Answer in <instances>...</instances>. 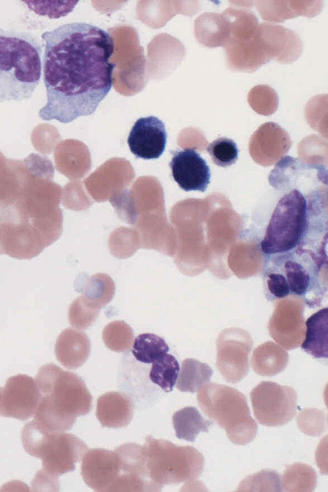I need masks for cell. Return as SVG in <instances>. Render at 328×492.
Listing matches in <instances>:
<instances>
[{"label":"cell","instance_id":"obj_37","mask_svg":"<svg viewBox=\"0 0 328 492\" xmlns=\"http://www.w3.org/2000/svg\"><path fill=\"white\" fill-rule=\"evenodd\" d=\"M315 459L320 473L328 475V435L320 440L315 450Z\"/></svg>","mask_w":328,"mask_h":492},{"label":"cell","instance_id":"obj_22","mask_svg":"<svg viewBox=\"0 0 328 492\" xmlns=\"http://www.w3.org/2000/svg\"><path fill=\"white\" fill-rule=\"evenodd\" d=\"M288 361L287 353L271 342L259 346L254 351L252 366L261 375L272 376L282 371Z\"/></svg>","mask_w":328,"mask_h":492},{"label":"cell","instance_id":"obj_20","mask_svg":"<svg viewBox=\"0 0 328 492\" xmlns=\"http://www.w3.org/2000/svg\"><path fill=\"white\" fill-rule=\"evenodd\" d=\"M322 6L321 1H282L268 3L261 13L264 19L284 22L300 15L313 17L321 12Z\"/></svg>","mask_w":328,"mask_h":492},{"label":"cell","instance_id":"obj_12","mask_svg":"<svg viewBox=\"0 0 328 492\" xmlns=\"http://www.w3.org/2000/svg\"><path fill=\"white\" fill-rule=\"evenodd\" d=\"M81 473L85 483L95 491H109L120 473L117 453L103 448L88 450L84 454Z\"/></svg>","mask_w":328,"mask_h":492},{"label":"cell","instance_id":"obj_14","mask_svg":"<svg viewBox=\"0 0 328 492\" xmlns=\"http://www.w3.org/2000/svg\"><path fill=\"white\" fill-rule=\"evenodd\" d=\"M167 142L164 123L154 116L140 117L134 123L127 143L131 153L142 159H155L163 153Z\"/></svg>","mask_w":328,"mask_h":492},{"label":"cell","instance_id":"obj_35","mask_svg":"<svg viewBox=\"0 0 328 492\" xmlns=\"http://www.w3.org/2000/svg\"><path fill=\"white\" fill-rule=\"evenodd\" d=\"M253 106L259 113L270 115L274 113L278 105V98L273 89L268 86L256 87L252 93Z\"/></svg>","mask_w":328,"mask_h":492},{"label":"cell","instance_id":"obj_16","mask_svg":"<svg viewBox=\"0 0 328 492\" xmlns=\"http://www.w3.org/2000/svg\"><path fill=\"white\" fill-rule=\"evenodd\" d=\"M259 29L271 58L281 63H291L301 56L302 42L294 31L269 24H262Z\"/></svg>","mask_w":328,"mask_h":492},{"label":"cell","instance_id":"obj_5","mask_svg":"<svg viewBox=\"0 0 328 492\" xmlns=\"http://www.w3.org/2000/svg\"><path fill=\"white\" fill-rule=\"evenodd\" d=\"M143 447L148 475L161 488L195 481L203 471L204 458L193 447L178 446L151 436H146Z\"/></svg>","mask_w":328,"mask_h":492},{"label":"cell","instance_id":"obj_34","mask_svg":"<svg viewBox=\"0 0 328 492\" xmlns=\"http://www.w3.org/2000/svg\"><path fill=\"white\" fill-rule=\"evenodd\" d=\"M99 311L87 307L79 297L70 305L69 321L71 325L79 329H85L97 319Z\"/></svg>","mask_w":328,"mask_h":492},{"label":"cell","instance_id":"obj_9","mask_svg":"<svg viewBox=\"0 0 328 492\" xmlns=\"http://www.w3.org/2000/svg\"><path fill=\"white\" fill-rule=\"evenodd\" d=\"M250 398L254 416L263 425H284L295 415L297 393L290 386L262 382L252 390Z\"/></svg>","mask_w":328,"mask_h":492},{"label":"cell","instance_id":"obj_1","mask_svg":"<svg viewBox=\"0 0 328 492\" xmlns=\"http://www.w3.org/2000/svg\"><path fill=\"white\" fill-rule=\"evenodd\" d=\"M41 38L47 103L39 117L66 124L95 113L113 86V38L85 22L60 25Z\"/></svg>","mask_w":328,"mask_h":492},{"label":"cell","instance_id":"obj_25","mask_svg":"<svg viewBox=\"0 0 328 492\" xmlns=\"http://www.w3.org/2000/svg\"><path fill=\"white\" fill-rule=\"evenodd\" d=\"M169 351L165 341L154 334H139L133 341L131 353L139 362L150 364Z\"/></svg>","mask_w":328,"mask_h":492},{"label":"cell","instance_id":"obj_7","mask_svg":"<svg viewBox=\"0 0 328 492\" xmlns=\"http://www.w3.org/2000/svg\"><path fill=\"white\" fill-rule=\"evenodd\" d=\"M270 256L264 262L263 272L264 294L268 300L304 298L320 285L313 266L284 253Z\"/></svg>","mask_w":328,"mask_h":492},{"label":"cell","instance_id":"obj_27","mask_svg":"<svg viewBox=\"0 0 328 492\" xmlns=\"http://www.w3.org/2000/svg\"><path fill=\"white\" fill-rule=\"evenodd\" d=\"M179 371L178 361L167 353L151 363L149 377L165 392H170L177 381Z\"/></svg>","mask_w":328,"mask_h":492},{"label":"cell","instance_id":"obj_30","mask_svg":"<svg viewBox=\"0 0 328 492\" xmlns=\"http://www.w3.org/2000/svg\"><path fill=\"white\" fill-rule=\"evenodd\" d=\"M103 340L110 350L123 352L128 351L133 341L131 329L126 323L115 321L108 325L103 331Z\"/></svg>","mask_w":328,"mask_h":492},{"label":"cell","instance_id":"obj_10","mask_svg":"<svg viewBox=\"0 0 328 492\" xmlns=\"http://www.w3.org/2000/svg\"><path fill=\"white\" fill-rule=\"evenodd\" d=\"M216 344L218 370L229 383L242 380L249 371L252 347L250 335L238 327L225 329L218 336Z\"/></svg>","mask_w":328,"mask_h":492},{"label":"cell","instance_id":"obj_32","mask_svg":"<svg viewBox=\"0 0 328 492\" xmlns=\"http://www.w3.org/2000/svg\"><path fill=\"white\" fill-rule=\"evenodd\" d=\"M206 151L213 162L222 167L234 164L238 157L236 144L227 138H217L208 145Z\"/></svg>","mask_w":328,"mask_h":492},{"label":"cell","instance_id":"obj_23","mask_svg":"<svg viewBox=\"0 0 328 492\" xmlns=\"http://www.w3.org/2000/svg\"><path fill=\"white\" fill-rule=\"evenodd\" d=\"M176 436L179 439L194 441L199 432H208L212 422L204 419L194 407H186L172 416Z\"/></svg>","mask_w":328,"mask_h":492},{"label":"cell","instance_id":"obj_36","mask_svg":"<svg viewBox=\"0 0 328 492\" xmlns=\"http://www.w3.org/2000/svg\"><path fill=\"white\" fill-rule=\"evenodd\" d=\"M24 1L28 6L31 10L34 11L36 14L40 15H47L49 17L52 19H58L61 16H65L67 14L72 12L74 6L76 5L79 1H69V2L60 7L54 8L52 7L54 1H51V6H48L45 4L44 1Z\"/></svg>","mask_w":328,"mask_h":492},{"label":"cell","instance_id":"obj_21","mask_svg":"<svg viewBox=\"0 0 328 492\" xmlns=\"http://www.w3.org/2000/svg\"><path fill=\"white\" fill-rule=\"evenodd\" d=\"M79 297L88 308L97 311L108 304L115 293V284L107 274L98 273L92 275L84 284Z\"/></svg>","mask_w":328,"mask_h":492},{"label":"cell","instance_id":"obj_38","mask_svg":"<svg viewBox=\"0 0 328 492\" xmlns=\"http://www.w3.org/2000/svg\"><path fill=\"white\" fill-rule=\"evenodd\" d=\"M323 396H324V400L325 405L327 407V409L328 410V383L325 387L324 392H323ZM327 423H328V416H327Z\"/></svg>","mask_w":328,"mask_h":492},{"label":"cell","instance_id":"obj_31","mask_svg":"<svg viewBox=\"0 0 328 492\" xmlns=\"http://www.w3.org/2000/svg\"><path fill=\"white\" fill-rule=\"evenodd\" d=\"M279 475L272 470H263L246 477L239 485V491H281Z\"/></svg>","mask_w":328,"mask_h":492},{"label":"cell","instance_id":"obj_3","mask_svg":"<svg viewBox=\"0 0 328 492\" xmlns=\"http://www.w3.org/2000/svg\"><path fill=\"white\" fill-rule=\"evenodd\" d=\"M197 399L202 411L224 429L232 443L247 445L254 439L258 426L239 391L208 382L198 390Z\"/></svg>","mask_w":328,"mask_h":492},{"label":"cell","instance_id":"obj_24","mask_svg":"<svg viewBox=\"0 0 328 492\" xmlns=\"http://www.w3.org/2000/svg\"><path fill=\"white\" fill-rule=\"evenodd\" d=\"M213 370L195 359H185L181 363L177 388L181 392L195 393L209 382Z\"/></svg>","mask_w":328,"mask_h":492},{"label":"cell","instance_id":"obj_6","mask_svg":"<svg viewBox=\"0 0 328 492\" xmlns=\"http://www.w3.org/2000/svg\"><path fill=\"white\" fill-rule=\"evenodd\" d=\"M41 393L40 402L60 414L76 420L92 409V395L83 380L59 366L43 365L35 379Z\"/></svg>","mask_w":328,"mask_h":492},{"label":"cell","instance_id":"obj_8","mask_svg":"<svg viewBox=\"0 0 328 492\" xmlns=\"http://www.w3.org/2000/svg\"><path fill=\"white\" fill-rule=\"evenodd\" d=\"M306 227V199L299 190H293L273 211L261 242V252L268 255L289 252L301 242Z\"/></svg>","mask_w":328,"mask_h":492},{"label":"cell","instance_id":"obj_18","mask_svg":"<svg viewBox=\"0 0 328 492\" xmlns=\"http://www.w3.org/2000/svg\"><path fill=\"white\" fill-rule=\"evenodd\" d=\"M90 342L88 336L79 330L67 328L58 336L55 354L65 368L73 370L82 366L89 356Z\"/></svg>","mask_w":328,"mask_h":492},{"label":"cell","instance_id":"obj_4","mask_svg":"<svg viewBox=\"0 0 328 492\" xmlns=\"http://www.w3.org/2000/svg\"><path fill=\"white\" fill-rule=\"evenodd\" d=\"M21 437L25 451L40 459L42 468L57 477L74 470L88 450L87 445L75 435L51 432L35 420L24 425Z\"/></svg>","mask_w":328,"mask_h":492},{"label":"cell","instance_id":"obj_2","mask_svg":"<svg viewBox=\"0 0 328 492\" xmlns=\"http://www.w3.org/2000/svg\"><path fill=\"white\" fill-rule=\"evenodd\" d=\"M42 46L33 35L0 29V101L30 99L42 75Z\"/></svg>","mask_w":328,"mask_h":492},{"label":"cell","instance_id":"obj_19","mask_svg":"<svg viewBox=\"0 0 328 492\" xmlns=\"http://www.w3.org/2000/svg\"><path fill=\"white\" fill-rule=\"evenodd\" d=\"M305 327L302 349L313 358L328 359V306L308 317Z\"/></svg>","mask_w":328,"mask_h":492},{"label":"cell","instance_id":"obj_13","mask_svg":"<svg viewBox=\"0 0 328 492\" xmlns=\"http://www.w3.org/2000/svg\"><path fill=\"white\" fill-rule=\"evenodd\" d=\"M169 163L172 176L185 191L204 192L210 183L211 171L205 160L192 148L172 152Z\"/></svg>","mask_w":328,"mask_h":492},{"label":"cell","instance_id":"obj_29","mask_svg":"<svg viewBox=\"0 0 328 492\" xmlns=\"http://www.w3.org/2000/svg\"><path fill=\"white\" fill-rule=\"evenodd\" d=\"M298 156L303 162L312 165H328V142L313 134L302 139L297 145Z\"/></svg>","mask_w":328,"mask_h":492},{"label":"cell","instance_id":"obj_28","mask_svg":"<svg viewBox=\"0 0 328 492\" xmlns=\"http://www.w3.org/2000/svg\"><path fill=\"white\" fill-rule=\"evenodd\" d=\"M304 116L309 125L328 140V94L311 97L306 104Z\"/></svg>","mask_w":328,"mask_h":492},{"label":"cell","instance_id":"obj_17","mask_svg":"<svg viewBox=\"0 0 328 492\" xmlns=\"http://www.w3.org/2000/svg\"><path fill=\"white\" fill-rule=\"evenodd\" d=\"M133 411L132 400L122 392L106 393L97 401L96 417L103 427H126L132 420Z\"/></svg>","mask_w":328,"mask_h":492},{"label":"cell","instance_id":"obj_11","mask_svg":"<svg viewBox=\"0 0 328 492\" xmlns=\"http://www.w3.org/2000/svg\"><path fill=\"white\" fill-rule=\"evenodd\" d=\"M41 398L35 379L22 374L12 376L1 388V415L26 420L35 414Z\"/></svg>","mask_w":328,"mask_h":492},{"label":"cell","instance_id":"obj_26","mask_svg":"<svg viewBox=\"0 0 328 492\" xmlns=\"http://www.w3.org/2000/svg\"><path fill=\"white\" fill-rule=\"evenodd\" d=\"M281 482L286 491H312L316 486L317 476L310 466L295 463L286 467Z\"/></svg>","mask_w":328,"mask_h":492},{"label":"cell","instance_id":"obj_33","mask_svg":"<svg viewBox=\"0 0 328 492\" xmlns=\"http://www.w3.org/2000/svg\"><path fill=\"white\" fill-rule=\"evenodd\" d=\"M297 426L300 431L308 436H320L325 430V415L318 409H303L297 417Z\"/></svg>","mask_w":328,"mask_h":492},{"label":"cell","instance_id":"obj_15","mask_svg":"<svg viewBox=\"0 0 328 492\" xmlns=\"http://www.w3.org/2000/svg\"><path fill=\"white\" fill-rule=\"evenodd\" d=\"M291 145L290 137L284 129L276 123L268 122L252 137L250 151L257 162L268 165L279 161Z\"/></svg>","mask_w":328,"mask_h":492}]
</instances>
